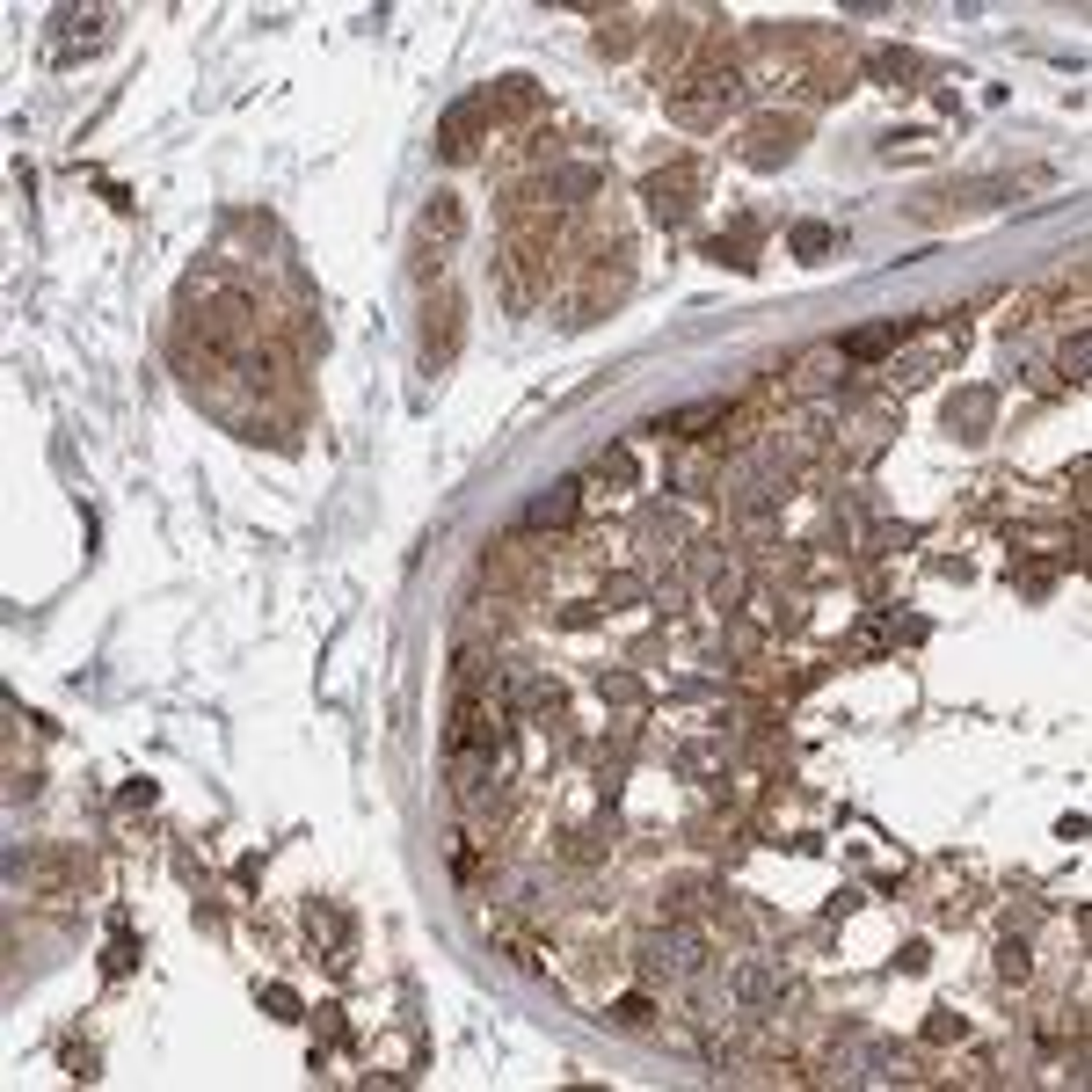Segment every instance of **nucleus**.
Returning a JSON list of instances; mask_svg holds the SVG:
<instances>
[{"label":"nucleus","mask_w":1092,"mask_h":1092,"mask_svg":"<svg viewBox=\"0 0 1092 1092\" xmlns=\"http://www.w3.org/2000/svg\"><path fill=\"white\" fill-rule=\"evenodd\" d=\"M569 510H575V481H561V495H539V503H532L524 518H532V524H561Z\"/></svg>","instance_id":"1"},{"label":"nucleus","mask_w":1092,"mask_h":1092,"mask_svg":"<svg viewBox=\"0 0 1092 1092\" xmlns=\"http://www.w3.org/2000/svg\"><path fill=\"white\" fill-rule=\"evenodd\" d=\"M707 423H721V401H699V409H678V415H670V423H663V430H678V437H699V430H707Z\"/></svg>","instance_id":"2"},{"label":"nucleus","mask_w":1092,"mask_h":1092,"mask_svg":"<svg viewBox=\"0 0 1092 1092\" xmlns=\"http://www.w3.org/2000/svg\"><path fill=\"white\" fill-rule=\"evenodd\" d=\"M889 343H896V328H859V335H852L845 350H852V357H881Z\"/></svg>","instance_id":"3"},{"label":"nucleus","mask_w":1092,"mask_h":1092,"mask_svg":"<svg viewBox=\"0 0 1092 1092\" xmlns=\"http://www.w3.org/2000/svg\"><path fill=\"white\" fill-rule=\"evenodd\" d=\"M612 1020H619V1027H641V1020H649V998H619V1005H612Z\"/></svg>","instance_id":"4"},{"label":"nucleus","mask_w":1092,"mask_h":1092,"mask_svg":"<svg viewBox=\"0 0 1092 1092\" xmlns=\"http://www.w3.org/2000/svg\"><path fill=\"white\" fill-rule=\"evenodd\" d=\"M794 248H801V255H823V248H830V233H823V226H801V233H794Z\"/></svg>","instance_id":"5"}]
</instances>
